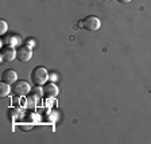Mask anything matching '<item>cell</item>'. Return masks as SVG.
<instances>
[{"instance_id":"1","label":"cell","mask_w":151,"mask_h":144,"mask_svg":"<svg viewBox=\"0 0 151 144\" xmlns=\"http://www.w3.org/2000/svg\"><path fill=\"white\" fill-rule=\"evenodd\" d=\"M49 75L50 74L47 73V70L45 69V67H42V66H37V67L32 69L30 78H31L32 84H34L35 86H42V85H45L47 82Z\"/></svg>"},{"instance_id":"2","label":"cell","mask_w":151,"mask_h":144,"mask_svg":"<svg viewBox=\"0 0 151 144\" xmlns=\"http://www.w3.org/2000/svg\"><path fill=\"white\" fill-rule=\"evenodd\" d=\"M80 27H82L84 30H86L89 32H96L101 27V22L97 16L91 15V16H86V18L82 19L81 22H80Z\"/></svg>"},{"instance_id":"3","label":"cell","mask_w":151,"mask_h":144,"mask_svg":"<svg viewBox=\"0 0 151 144\" xmlns=\"http://www.w3.org/2000/svg\"><path fill=\"white\" fill-rule=\"evenodd\" d=\"M31 92L30 88V84L26 81H16L12 85V93L18 97H23V96H27L28 93Z\"/></svg>"},{"instance_id":"4","label":"cell","mask_w":151,"mask_h":144,"mask_svg":"<svg viewBox=\"0 0 151 144\" xmlns=\"http://www.w3.org/2000/svg\"><path fill=\"white\" fill-rule=\"evenodd\" d=\"M31 57H32V51L28 46H20L16 50V59L19 62H22V63L28 62V61L31 59Z\"/></svg>"},{"instance_id":"5","label":"cell","mask_w":151,"mask_h":144,"mask_svg":"<svg viewBox=\"0 0 151 144\" xmlns=\"http://www.w3.org/2000/svg\"><path fill=\"white\" fill-rule=\"evenodd\" d=\"M0 54H1V55H0V59L6 61V62H11V61H14L16 58V50L11 46L3 47L1 51H0Z\"/></svg>"},{"instance_id":"6","label":"cell","mask_w":151,"mask_h":144,"mask_svg":"<svg viewBox=\"0 0 151 144\" xmlns=\"http://www.w3.org/2000/svg\"><path fill=\"white\" fill-rule=\"evenodd\" d=\"M58 93H60V89H58V86H57L55 84H53V82L45 84V86H43V96L45 97L54 98L58 96Z\"/></svg>"},{"instance_id":"7","label":"cell","mask_w":151,"mask_h":144,"mask_svg":"<svg viewBox=\"0 0 151 144\" xmlns=\"http://www.w3.org/2000/svg\"><path fill=\"white\" fill-rule=\"evenodd\" d=\"M1 80L9 85H14L16 81H18V74H16L15 70L7 69V70H4L3 74H1Z\"/></svg>"},{"instance_id":"8","label":"cell","mask_w":151,"mask_h":144,"mask_svg":"<svg viewBox=\"0 0 151 144\" xmlns=\"http://www.w3.org/2000/svg\"><path fill=\"white\" fill-rule=\"evenodd\" d=\"M20 38L16 37V35H12V37H7L6 39H4V43L7 44V46H11V47H15V46H19L20 44Z\"/></svg>"},{"instance_id":"9","label":"cell","mask_w":151,"mask_h":144,"mask_svg":"<svg viewBox=\"0 0 151 144\" xmlns=\"http://www.w3.org/2000/svg\"><path fill=\"white\" fill-rule=\"evenodd\" d=\"M11 90H12V88L9 86V84H7V82H0V94H1V97H7L9 93H11Z\"/></svg>"},{"instance_id":"10","label":"cell","mask_w":151,"mask_h":144,"mask_svg":"<svg viewBox=\"0 0 151 144\" xmlns=\"http://www.w3.org/2000/svg\"><path fill=\"white\" fill-rule=\"evenodd\" d=\"M7 28H8V26H7V22L1 19V20H0V34H1V35L6 34V32H7Z\"/></svg>"},{"instance_id":"11","label":"cell","mask_w":151,"mask_h":144,"mask_svg":"<svg viewBox=\"0 0 151 144\" xmlns=\"http://www.w3.org/2000/svg\"><path fill=\"white\" fill-rule=\"evenodd\" d=\"M32 96L34 97H42L43 96V88H34V90H32Z\"/></svg>"},{"instance_id":"12","label":"cell","mask_w":151,"mask_h":144,"mask_svg":"<svg viewBox=\"0 0 151 144\" xmlns=\"http://www.w3.org/2000/svg\"><path fill=\"white\" fill-rule=\"evenodd\" d=\"M27 46H28V47L35 46V41H32V39H28V41H27Z\"/></svg>"},{"instance_id":"13","label":"cell","mask_w":151,"mask_h":144,"mask_svg":"<svg viewBox=\"0 0 151 144\" xmlns=\"http://www.w3.org/2000/svg\"><path fill=\"white\" fill-rule=\"evenodd\" d=\"M49 78H50L51 81H57V74H55V73H54V74H50V75H49Z\"/></svg>"},{"instance_id":"14","label":"cell","mask_w":151,"mask_h":144,"mask_svg":"<svg viewBox=\"0 0 151 144\" xmlns=\"http://www.w3.org/2000/svg\"><path fill=\"white\" fill-rule=\"evenodd\" d=\"M119 3H122V4H128V3H131L132 0H117Z\"/></svg>"},{"instance_id":"15","label":"cell","mask_w":151,"mask_h":144,"mask_svg":"<svg viewBox=\"0 0 151 144\" xmlns=\"http://www.w3.org/2000/svg\"><path fill=\"white\" fill-rule=\"evenodd\" d=\"M101 1H111V0H101Z\"/></svg>"}]
</instances>
